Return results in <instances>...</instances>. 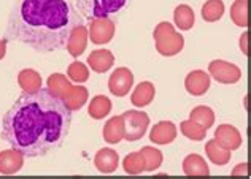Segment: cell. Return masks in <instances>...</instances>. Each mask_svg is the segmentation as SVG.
Wrapping results in <instances>:
<instances>
[{
    "mask_svg": "<svg viewBox=\"0 0 251 179\" xmlns=\"http://www.w3.org/2000/svg\"><path fill=\"white\" fill-rule=\"evenodd\" d=\"M189 119H193L197 124H201L203 129L208 130L215 124V111L210 107H205V105H199V107L191 110Z\"/></svg>",
    "mask_w": 251,
    "mask_h": 179,
    "instance_id": "cell-29",
    "label": "cell"
},
{
    "mask_svg": "<svg viewBox=\"0 0 251 179\" xmlns=\"http://www.w3.org/2000/svg\"><path fill=\"white\" fill-rule=\"evenodd\" d=\"M24 154L18 149H5L0 152V173L2 175H16L19 170L24 167Z\"/></svg>",
    "mask_w": 251,
    "mask_h": 179,
    "instance_id": "cell-13",
    "label": "cell"
},
{
    "mask_svg": "<svg viewBox=\"0 0 251 179\" xmlns=\"http://www.w3.org/2000/svg\"><path fill=\"white\" fill-rule=\"evenodd\" d=\"M76 24L80 21L67 0H19L6 25V38L38 52H52L65 46Z\"/></svg>",
    "mask_w": 251,
    "mask_h": 179,
    "instance_id": "cell-2",
    "label": "cell"
},
{
    "mask_svg": "<svg viewBox=\"0 0 251 179\" xmlns=\"http://www.w3.org/2000/svg\"><path fill=\"white\" fill-rule=\"evenodd\" d=\"M6 43H8V40L0 38V61L6 56Z\"/></svg>",
    "mask_w": 251,
    "mask_h": 179,
    "instance_id": "cell-35",
    "label": "cell"
},
{
    "mask_svg": "<svg viewBox=\"0 0 251 179\" xmlns=\"http://www.w3.org/2000/svg\"><path fill=\"white\" fill-rule=\"evenodd\" d=\"M226 6H224L223 0H207L202 6V18L207 22H216L223 18Z\"/></svg>",
    "mask_w": 251,
    "mask_h": 179,
    "instance_id": "cell-25",
    "label": "cell"
},
{
    "mask_svg": "<svg viewBox=\"0 0 251 179\" xmlns=\"http://www.w3.org/2000/svg\"><path fill=\"white\" fill-rule=\"evenodd\" d=\"M170 32H175V25L170 24L169 21H162V22H159V24L156 25V29L153 32V38L156 40V38H159L162 35L170 34Z\"/></svg>",
    "mask_w": 251,
    "mask_h": 179,
    "instance_id": "cell-32",
    "label": "cell"
},
{
    "mask_svg": "<svg viewBox=\"0 0 251 179\" xmlns=\"http://www.w3.org/2000/svg\"><path fill=\"white\" fill-rule=\"evenodd\" d=\"M115 65V56L108 49H96L88 56V67L96 73H107Z\"/></svg>",
    "mask_w": 251,
    "mask_h": 179,
    "instance_id": "cell-15",
    "label": "cell"
},
{
    "mask_svg": "<svg viewBox=\"0 0 251 179\" xmlns=\"http://www.w3.org/2000/svg\"><path fill=\"white\" fill-rule=\"evenodd\" d=\"M80 10L89 19L110 18L120 11L127 0H76Z\"/></svg>",
    "mask_w": 251,
    "mask_h": 179,
    "instance_id": "cell-4",
    "label": "cell"
},
{
    "mask_svg": "<svg viewBox=\"0 0 251 179\" xmlns=\"http://www.w3.org/2000/svg\"><path fill=\"white\" fill-rule=\"evenodd\" d=\"M180 132L191 141H203L207 136V129L197 124L193 119H186L180 124Z\"/></svg>",
    "mask_w": 251,
    "mask_h": 179,
    "instance_id": "cell-27",
    "label": "cell"
},
{
    "mask_svg": "<svg viewBox=\"0 0 251 179\" xmlns=\"http://www.w3.org/2000/svg\"><path fill=\"white\" fill-rule=\"evenodd\" d=\"M140 152L145 158V171H148V173L156 171L164 162L162 152L159 149L153 148V146H145V148L140 149Z\"/></svg>",
    "mask_w": 251,
    "mask_h": 179,
    "instance_id": "cell-26",
    "label": "cell"
},
{
    "mask_svg": "<svg viewBox=\"0 0 251 179\" xmlns=\"http://www.w3.org/2000/svg\"><path fill=\"white\" fill-rule=\"evenodd\" d=\"M230 19L242 29L248 27V0H235L230 5Z\"/></svg>",
    "mask_w": 251,
    "mask_h": 179,
    "instance_id": "cell-28",
    "label": "cell"
},
{
    "mask_svg": "<svg viewBox=\"0 0 251 179\" xmlns=\"http://www.w3.org/2000/svg\"><path fill=\"white\" fill-rule=\"evenodd\" d=\"M156 95V88L151 81H142L140 84L135 86L134 92L130 95V102L137 108H145L151 105Z\"/></svg>",
    "mask_w": 251,
    "mask_h": 179,
    "instance_id": "cell-17",
    "label": "cell"
},
{
    "mask_svg": "<svg viewBox=\"0 0 251 179\" xmlns=\"http://www.w3.org/2000/svg\"><path fill=\"white\" fill-rule=\"evenodd\" d=\"M67 78L70 79L72 83H76V84H83L89 79V67L86 64L80 62V61H75L69 65L67 68Z\"/></svg>",
    "mask_w": 251,
    "mask_h": 179,
    "instance_id": "cell-31",
    "label": "cell"
},
{
    "mask_svg": "<svg viewBox=\"0 0 251 179\" xmlns=\"http://www.w3.org/2000/svg\"><path fill=\"white\" fill-rule=\"evenodd\" d=\"M89 35H88V25L76 24L74 29L70 30L69 38H67V51L72 57H80L88 48Z\"/></svg>",
    "mask_w": 251,
    "mask_h": 179,
    "instance_id": "cell-10",
    "label": "cell"
},
{
    "mask_svg": "<svg viewBox=\"0 0 251 179\" xmlns=\"http://www.w3.org/2000/svg\"><path fill=\"white\" fill-rule=\"evenodd\" d=\"M72 111L48 89L23 94L6 111L2 138L24 157H42L59 148L69 135Z\"/></svg>",
    "mask_w": 251,
    "mask_h": 179,
    "instance_id": "cell-1",
    "label": "cell"
},
{
    "mask_svg": "<svg viewBox=\"0 0 251 179\" xmlns=\"http://www.w3.org/2000/svg\"><path fill=\"white\" fill-rule=\"evenodd\" d=\"M215 140L220 143L223 148L229 151H235L242 146V134L230 124H221L215 130Z\"/></svg>",
    "mask_w": 251,
    "mask_h": 179,
    "instance_id": "cell-12",
    "label": "cell"
},
{
    "mask_svg": "<svg viewBox=\"0 0 251 179\" xmlns=\"http://www.w3.org/2000/svg\"><path fill=\"white\" fill-rule=\"evenodd\" d=\"M123 168L127 175H142L145 173V158L140 151L130 152L123 158Z\"/></svg>",
    "mask_w": 251,
    "mask_h": 179,
    "instance_id": "cell-30",
    "label": "cell"
},
{
    "mask_svg": "<svg viewBox=\"0 0 251 179\" xmlns=\"http://www.w3.org/2000/svg\"><path fill=\"white\" fill-rule=\"evenodd\" d=\"M174 22L175 27L180 30H191L196 22V13L189 5H178L174 11Z\"/></svg>",
    "mask_w": 251,
    "mask_h": 179,
    "instance_id": "cell-22",
    "label": "cell"
},
{
    "mask_svg": "<svg viewBox=\"0 0 251 179\" xmlns=\"http://www.w3.org/2000/svg\"><path fill=\"white\" fill-rule=\"evenodd\" d=\"M205 154L208 157V160L213 165H218V167H224V165H227L230 162V158H232V151L223 148L215 138L205 143Z\"/></svg>",
    "mask_w": 251,
    "mask_h": 179,
    "instance_id": "cell-20",
    "label": "cell"
},
{
    "mask_svg": "<svg viewBox=\"0 0 251 179\" xmlns=\"http://www.w3.org/2000/svg\"><path fill=\"white\" fill-rule=\"evenodd\" d=\"M116 25L110 18H94L88 24V35L91 43L94 45H107L115 37Z\"/></svg>",
    "mask_w": 251,
    "mask_h": 179,
    "instance_id": "cell-6",
    "label": "cell"
},
{
    "mask_svg": "<svg viewBox=\"0 0 251 179\" xmlns=\"http://www.w3.org/2000/svg\"><path fill=\"white\" fill-rule=\"evenodd\" d=\"M208 75L221 84H235L242 79V70L232 62L215 59L208 64Z\"/></svg>",
    "mask_w": 251,
    "mask_h": 179,
    "instance_id": "cell-5",
    "label": "cell"
},
{
    "mask_svg": "<svg viewBox=\"0 0 251 179\" xmlns=\"http://www.w3.org/2000/svg\"><path fill=\"white\" fill-rule=\"evenodd\" d=\"M89 100V92L88 89L81 84H72V88L67 90V94L62 97V102L65 103L70 111H78L81 110Z\"/></svg>",
    "mask_w": 251,
    "mask_h": 179,
    "instance_id": "cell-16",
    "label": "cell"
},
{
    "mask_svg": "<svg viewBox=\"0 0 251 179\" xmlns=\"http://www.w3.org/2000/svg\"><path fill=\"white\" fill-rule=\"evenodd\" d=\"M102 136L108 144H118L121 140H124V121H123V116L110 117L103 125Z\"/></svg>",
    "mask_w": 251,
    "mask_h": 179,
    "instance_id": "cell-19",
    "label": "cell"
},
{
    "mask_svg": "<svg viewBox=\"0 0 251 179\" xmlns=\"http://www.w3.org/2000/svg\"><path fill=\"white\" fill-rule=\"evenodd\" d=\"M240 51L243 52V56H248V32L247 30L240 35Z\"/></svg>",
    "mask_w": 251,
    "mask_h": 179,
    "instance_id": "cell-34",
    "label": "cell"
},
{
    "mask_svg": "<svg viewBox=\"0 0 251 179\" xmlns=\"http://www.w3.org/2000/svg\"><path fill=\"white\" fill-rule=\"evenodd\" d=\"M239 175H248V163L247 162H243V163H239L237 167L232 170V176H239Z\"/></svg>",
    "mask_w": 251,
    "mask_h": 179,
    "instance_id": "cell-33",
    "label": "cell"
},
{
    "mask_svg": "<svg viewBox=\"0 0 251 179\" xmlns=\"http://www.w3.org/2000/svg\"><path fill=\"white\" fill-rule=\"evenodd\" d=\"M72 88V81L70 79L62 75V73H52V75L46 79V89H48L52 95H56L59 98H62L67 90Z\"/></svg>",
    "mask_w": 251,
    "mask_h": 179,
    "instance_id": "cell-24",
    "label": "cell"
},
{
    "mask_svg": "<svg viewBox=\"0 0 251 179\" xmlns=\"http://www.w3.org/2000/svg\"><path fill=\"white\" fill-rule=\"evenodd\" d=\"M178 129L174 122L170 121H161L154 124V127H151L150 130V141L159 146L170 144L176 140Z\"/></svg>",
    "mask_w": 251,
    "mask_h": 179,
    "instance_id": "cell-11",
    "label": "cell"
},
{
    "mask_svg": "<svg viewBox=\"0 0 251 179\" xmlns=\"http://www.w3.org/2000/svg\"><path fill=\"white\" fill-rule=\"evenodd\" d=\"M111 107H113V105H111V100H110L108 97H105V95H96V97H92L91 102H89L88 114L92 119H96V121H100V119L107 117L110 114Z\"/></svg>",
    "mask_w": 251,
    "mask_h": 179,
    "instance_id": "cell-23",
    "label": "cell"
},
{
    "mask_svg": "<svg viewBox=\"0 0 251 179\" xmlns=\"http://www.w3.org/2000/svg\"><path fill=\"white\" fill-rule=\"evenodd\" d=\"M183 171L186 176H208L210 168L201 154H189L183 160Z\"/></svg>",
    "mask_w": 251,
    "mask_h": 179,
    "instance_id": "cell-21",
    "label": "cell"
},
{
    "mask_svg": "<svg viewBox=\"0 0 251 179\" xmlns=\"http://www.w3.org/2000/svg\"><path fill=\"white\" fill-rule=\"evenodd\" d=\"M134 88V73L127 67L116 68L108 78V90L115 97H126Z\"/></svg>",
    "mask_w": 251,
    "mask_h": 179,
    "instance_id": "cell-7",
    "label": "cell"
},
{
    "mask_svg": "<svg viewBox=\"0 0 251 179\" xmlns=\"http://www.w3.org/2000/svg\"><path fill=\"white\" fill-rule=\"evenodd\" d=\"M156 51L164 57H174L180 54L184 48V37L180 32H170L167 35H162L154 40Z\"/></svg>",
    "mask_w": 251,
    "mask_h": 179,
    "instance_id": "cell-8",
    "label": "cell"
},
{
    "mask_svg": "<svg viewBox=\"0 0 251 179\" xmlns=\"http://www.w3.org/2000/svg\"><path fill=\"white\" fill-rule=\"evenodd\" d=\"M124 121V140L126 141H138L147 135L150 127V116L140 110H129L123 112Z\"/></svg>",
    "mask_w": 251,
    "mask_h": 179,
    "instance_id": "cell-3",
    "label": "cell"
},
{
    "mask_svg": "<svg viewBox=\"0 0 251 179\" xmlns=\"http://www.w3.org/2000/svg\"><path fill=\"white\" fill-rule=\"evenodd\" d=\"M94 165L100 173L111 175L120 167V154L111 148H103L96 154Z\"/></svg>",
    "mask_w": 251,
    "mask_h": 179,
    "instance_id": "cell-14",
    "label": "cell"
},
{
    "mask_svg": "<svg viewBox=\"0 0 251 179\" xmlns=\"http://www.w3.org/2000/svg\"><path fill=\"white\" fill-rule=\"evenodd\" d=\"M210 84H211V78L203 70H193L184 78V88H186L188 94H191L193 97L205 95L210 89Z\"/></svg>",
    "mask_w": 251,
    "mask_h": 179,
    "instance_id": "cell-9",
    "label": "cell"
},
{
    "mask_svg": "<svg viewBox=\"0 0 251 179\" xmlns=\"http://www.w3.org/2000/svg\"><path fill=\"white\" fill-rule=\"evenodd\" d=\"M18 84L23 89L24 94H34V92L42 89L43 79L40 73L34 68H24L18 73Z\"/></svg>",
    "mask_w": 251,
    "mask_h": 179,
    "instance_id": "cell-18",
    "label": "cell"
}]
</instances>
